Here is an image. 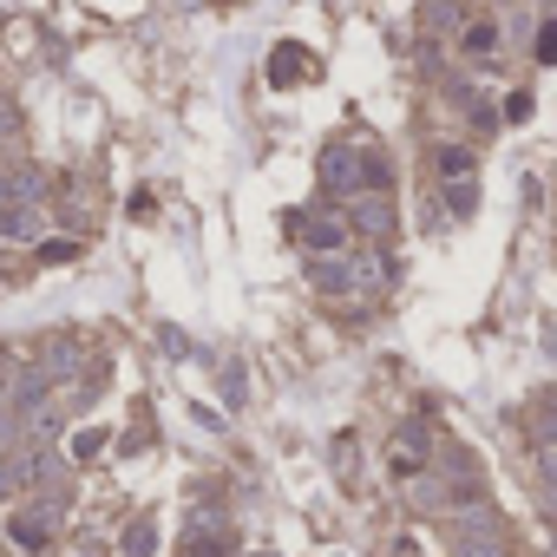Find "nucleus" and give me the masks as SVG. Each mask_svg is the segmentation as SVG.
Listing matches in <instances>:
<instances>
[{
    "instance_id": "f257e3e1",
    "label": "nucleus",
    "mask_w": 557,
    "mask_h": 557,
    "mask_svg": "<svg viewBox=\"0 0 557 557\" xmlns=\"http://www.w3.org/2000/svg\"><path fill=\"white\" fill-rule=\"evenodd\" d=\"M53 531H60V498H27V505L8 518V537H14L21 550H47Z\"/></svg>"
},
{
    "instance_id": "f03ea898",
    "label": "nucleus",
    "mask_w": 557,
    "mask_h": 557,
    "mask_svg": "<svg viewBox=\"0 0 557 557\" xmlns=\"http://www.w3.org/2000/svg\"><path fill=\"white\" fill-rule=\"evenodd\" d=\"M184 550H190V557H230V550H236V524H230L216 505H203V511H190V524H184Z\"/></svg>"
},
{
    "instance_id": "7ed1b4c3",
    "label": "nucleus",
    "mask_w": 557,
    "mask_h": 557,
    "mask_svg": "<svg viewBox=\"0 0 557 557\" xmlns=\"http://www.w3.org/2000/svg\"><path fill=\"white\" fill-rule=\"evenodd\" d=\"M289 236H302L315 256H342V249H348V216H329V210H289Z\"/></svg>"
},
{
    "instance_id": "20e7f679",
    "label": "nucleus",
    "mask_w": 557,
    "mask_h": 557,
    "mask_svg": "<svg viewBox=\"0 0 557 557\" xmlns=\"http://www.w3.org/2000/svg\"><path fill=\"white\" fill-rule=\"evenodd\" d=\"M322 190L361 197V190H368V158H361L355 145H329V151H322Z\"/></svg>"
},
{
    "instance_id": "39448f33",
    "label": "nucleus",
    "mask_w": 557,
    "mask_h": 557,
    "mask_svg": "<svg viewBox=\"0 0 557 557\" xmlns=\"http://www.w3.org/2000/svg\"><path fill=\"white\" fill-rule=\"evenodd\" d=\"M47 381H73L79 368H86V335H73V329H53L47 342H40V361H34Z\"/></svg>"
},
{
    "instance_id": "423d86ee",
    "label": "nucleus",
    "mask_w": 557,
    "mask_h": 557,
    "mask_svg": "<svg viewBox=\"0 0 557 557\" xmlns=\"http://www.w3.org/2000/svg\"><path fill=\"white\" fill-rule=\"evenodd\" d=\"M381 289H387V262H381V249L348 256V296H355V302H374Z\"/></svg>"
},
{
    "instance_id": "0eeeda50",
    "label": "nucleus",
    "mask_w": 557,
    "mask_h": 557,
    "mask_svg": "<svg viewBox=\"0 0 557 557\" xmlns=\"http://www.w3.org/2000/svg\"><path fill=\"white\" fill-rule=\"evenodd\" d=\"M355 210H348V223L361 230V236H387L394 230V203L381 197V190H361V197H348Z\"/></svg>"
},
{
    "instance_id": "6e6552de",
    "label": "nucleus",
    "mask_w": 557,
    "mask_h": 557,
    "mask_svg": "<svg viewBox=\"0 0 557 557\" xmlns=\"http://www.w3.org/2000/svg\"><path fill=\"white\" fill-rule=\"evenodd\" d=\"M309 73H315V60H309L302 47H275V53H269V79H275V86H296V79H309Z\"/></svg>"
},
{
    "instance_id": "1a4fd4ad",
    "label": "nucleus",
    "mask_w": 557,
    "mask_h": 557,
    "mask_svg": "<svg viewBox=\"0 0 557 557\" xmlns=\"http://www.w3.org/2000/svg\"><path fill=\"white\" fill-rule=\"evenodd\" d=\"M420 459H426V426H420V420H400V426H394V466L413 472Z\"/></svg>"
},
{
    "instance_id": "9d476101",
    "label": "nucleus",
    "mask_w": 557,
    "mask_h": 557,
    "mask_svg": "<svg viewBox=\"0 0 557 557\" xmlns=\"http://www.w3.org/2000/svg\"><path fill=\"white\" fill-rule=\"evenodd\" d=\"M0 236H14V243H40V216H34V203H0Z\"/></svg>"
},
{
    "instance_id": "9b49d317",
    "label": "nucleus",
    "mask_w": 557,
    "mask_h": 557,
    "mask_svg": "<svg viewBox=\"0 0 557 557\" xmlns=\"http://www.w3.org/2000/svg\"><path fill=\"white\" fill-rule=\"evenodd\" d=\"M440 472H446V479H453V485L472 498V485H479V466L466 459V446H440Z\"/></svg>"
},
{
    "instance_id": "f8f14e48",
    "label": "nucleus",
    "mask_w": 557,
    "mask_h": 557,
    "mask_svg": "<svg viewBox=\"0 0 557 557\" xmlns=\"http://www.w3.org/2000/svg\"><path fill=\"white\" fill-rule=\"evenodd\" d=\"M309 275H315V289H322V296H348V262L315 256V262H309Z\"/></svg>"
},
{
    "instance_id": "ddd939ff",
    "label": "nucleus",
    "mask_w": 557,
    "mask_h": 557,
    "mask_svg": "<svg viewBox=\"0 0 557 557\" xmlns=\"http://www.w3.org/2000/svg\"><path fill=\"white\" fill-rule=\"evenodd\" d=\"M459 47H466L472 60H492V53H498V27H485V21H479V27H466V40H459Z\"/></svg>"
},
{
    "instance_id": "4468645a",
    "label": "nucleus",
    "mask_w": 557,
    "mask_h": 557,
    "mask_svg": "<svg viewBox=\"0 0 557 557\" xmlns=\"http://www.w3.org/2000/svg\"><path fill=\"white\" fill-rule=\"evenodd\" d=\"M151 544H158V524H151V518H138V524L125 531V557H151Z\"/></svg>"
},
{
    "instance_id": "2eb2a0df",
    "label": "nucleus",
    "mask_w": 557,
    "mask_h": 557,
    "mask_svg": "<svg viewBox=\"0 0 557 557\" xmlns=\"http://www.w3.org/2000/svg\"><path fill=\"white\" fill-rule=\"evenodd\" d=\"M440 177H472V151L466 145H446L440 151Z\"/></svg>"
},
{
    "instance_id": "dca6fc26",
    "label": "nucleus",
    "mask_w": 557,
    "mask_h": 557,
    "mask_svg": "<svg viewBox=\"0 0 557 557\" xmlns=\"http://www.w3.org/2000/svg\"><path fill=\"white\" fill-rule=\"evenodd\" d=\"M459 557H505V537H459Z\"/></svg>"
},
{
    "instance_id": "f3484780",
    "label": "nucleus",
    "mask_w": 557,
    "mask_h": 557,
    "mask_svg": "<svg viewBox=\"0 0 557 557\" xmlns=\"http://www.w3.org/2000/svg\"><path fill=\"white\" fill-rule=\"evenodd\" d=\"M40 256H47V262H73V256H79V243H73V236H47V243H40Z\"/></svg>"
},
{
    "instance_id": "a211bd4d",
    "label": "nucleus",
    "mask_w": 557,
    "mask_h": 557,
    "mask_svg": "<svg viewBox=\"0 0 557 557\" xmlns=\"http://www.w3.org/2000/svg\"><path fill=\"white\" fill-rule=\"evenodd\" d=\"M537 426H544V446H557V387L544 394V407H537Z\"/></svg>"
},
{
    "instance_id": "6ab92c4d",
    "label": "nucleus",
    "mask_w": 557,
    "mask_h": 557,
    "mask_svg": "<svg viewBox=\"0 0 557 557\" xmlns=\"http://www.w3.org/2000/svg\"><path fill=\"white\" fill-rule=\"evenodd\" d=\"M158 342H164V355H177V361H184V355H190V335H184V329H171V322H164V329H158Z\"/></svg>"
},
{
    "instance_id": "aec40b11",
    "label": "nucleus",
    "mask_w": 557,
    "mask_h": 557,
    "mask_svg": "<svg viewBox=\"0 0 557 557\" xmlns=\"http://www.w3.org/2000/svg\"><path fill=\"white\" fill-rule=\"evenodd\" d=\"M99 446H106V433H99V426H86V433H73V459H92Z\"/></svg>"
},
{
    "instance_id": "412c9836",
    "label": "nucleus",
    "mask_w": 557,
    "mask_h": 557,
    "mask_svg": "<svg viewBox=\"0 0 557 557\" xmlns=\"http://www.w3.org/2000/svg\"><path fill=\"white\" fill-rule=\"evenodd\" d=\"M537 60H544V66H557V21H544V27H537Z\"/></svg>"
},
{
    "instance_id": "4be33fe9",
    "label": "nucleus",
    "mask_w": 557,
    "mask_h": 557,
    "mask_svg": "<svg viewBox=\"0 0 557 557\" xmlns=\"http://www.w3.org/2000/svg\"><path fill=\"white\" fill-rule=\"evenodd\" d=\"M472 210V177H453V216H466Z\"/></svg>"
},
{
    "instance_id": "5701e85b",
    "label": "nucleus",
    "mask_w": 557,
    "mask_h": 557,
    "mask_svg": "<svg viewBox=\"0 0 557 557\" xmlns=\"http://www.w3.org/2000/svg\"><path fill=\"white\" fill-rule=\"evenodd\" d=\"M8 492H21V466H14V459H0V498H8Z\"/></svg>"
},
{
    "instance_id": "b1692460",
    "label": "nucleus",
    "mask_w": 557,
    "mask_h": 557,
    "mask_svg": "<svg viewBox=\"0 0 557 557\" xmlns=\"http://www.w3.org/2000/svg\"><path fill=\"white\" fill-rule=\"evenodd\" d=\"M550 550H557V518H550Z\"/></svg>"
},
{
    "instance_id": "393cba45",
    "label": "nucleus",
    "mask_w": 557,
    "mask_h": 557,
    "mask_svg": "<svg viewBox=\"0 0 557 557\" xmlns=\"http://www.w3.org/2000/svg\"><path fill=\"white\" fill-rule=\"evenodd\" d=\"M27 557H40V550H27Z\"/></svg>"
},
{
    "instance_id": "a878e982",
    "label": "nucleus",
    "mask_w": 557,
    "mask_h": 557,
    "mask_svg": "<svg viewBox=\"0 0 557 557\" xmlns=\"http://www.w3.org/2000/svg\"><path fill=\"white\" fill-rule=\"evenodd\" d=\"M184 557H190V550H184Z\"/></svg>"
}]
</instances>
